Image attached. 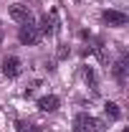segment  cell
I'll list each match as a JSON object with an SVG mask.
<instances>
[{
    "instance_id": "5",
    "label": "cell",
    "mask_w": 129,
    "mask_h": 132,
    "mask_svg": "<svg viewBox=\"0 0 129 132\" xmlns=\"http://www.w3.org/2000/svg\"><path fill=\"white\" fill-rule=\"evenodd\" d=\"M127 69H129V56L122 53V59L112 66V74H114V79H116L119 84H127Z\"/></svg>"
},
{
    "instance_id": "4",
    "label": "cell",
    "mask_w": 129,
    "mask_h": 132,
    "mask_svg": "<svg viewBox=\"0 0 129 132\" xmlns=\"http://www.w3.org/2000/svg\"><path fill=\"white\" fill-rule=\"evenodd\" d=\"M20 69H23V64H20L18 56H5V59H3V74H5V76L15 79L18 74H20Z\"/></svg>"
},
{
    "instance_id": "13",
    "label": "cell",
    "mask_w": 129,
    "mask_h": 132,
    "mask_svg": "<svg viewBox=\"0 0 129 132\" xmlns=\"http://www.w3.org/2000/svg\"><path fill=\"white\" fill-rule=\"evenodd\" d=\"M0 31H3V23H0Z\"/></svg>"
},
{
    "instance_id": "12",
    "label": "cell",
    "mask_w": 129,
    "mask_h": 132,
    "mask_svg": "<svg viewBox=\"0 0 129 132\" xmlns=\"http://www.w3.org/2000/svg\"><path fill=\"white\" fill-rule=\"evenodd\" d=\"M66 56H68V48L61 46V48H58V59H66Z\"/></svg>"
},
{
    "instance_id": "10",
    "label": "cell",
    "mask_w": 129,
    "mask_h": 132,
    "mask_svg": "<svg viewBox=\"0 0 129 132\" xmlns=\"http://www.w3.org/2000/svg\"><path fill=\"white\" fill-rule=\"evenodd\" d=\"M15 127H18V132H41L35 125H31V122H25V119H18L15 122Z\"/></svg>"
},
{
    "instance_id": "1",
    "label": "cell",
    "mask_w": 129,
    "mask_h": 132,
    "mask_svg": "<svg viewBox=\"0 0 129 132\" xmlns=\"http://www.w3.org/2000/svg\"><path fill=\"white\" fill-rule=\"evenodd\" d=\"M18 41H20L23 46H35V43L41 41L38 26H33V23H23V26H20V31H18Z\"/></svg>"
},
{
    "instance_id": "7",
    "label": "cell",
    "mask_w": 129,
    "mask_h": 132,
    "mask_svg": "<svg viewBox=\"0 0 129 132\" xmlns=\"http://www.w3.org/2000/svg\"><path fill=\"white\" fill-rule=\"evenodd\" d=\"M58 97L56 94H46V97H41L38 99V109H43V112H56L58 109Z\"/></svg>"
},
{
    "instance_id": "8",
    "label": "cell",
    "mask_w": 129,
    "mask_h": 132,
    "mask_svg": "<svg viewBox=\"0 0 129 132\" xmlns=\"http://www.w3.org/2000/svg\"><path fill=\"white\" fill-rule=\"evenodd\" d=\"M91 125H94V117L76 114V119H73V132H91Z\"/></svg>"
},
{
    "instance_id": "11",
    "label": "cell",
    "mask_w": 129,
    "mask_h": 132,
    "mask_svg": "<svg viewBox=\"0 0 129 132\" xmlns=\"http://www.w3.org/2000/svg\"><path fill=\"white\" fill-rule=\"evenodd\" d=\"M84 79H86V84L91 86V89H96V74H94V69H84Z\"/></svg>"
},
{
    "instance_id": "9",
    "label": "cell",
    "mask_w": 129,
    "mask_h": 132,
    "mask_svg": "<svg viewBox=\"0 0 129 132\" xmlns=\"http://www.w3.org/2000/svg\"><path fill=\"white\" fill-rule=\"evenodd\" d=\"M104 112H106V117H109V119H119V117H122L119 104H114V102H106V104H104Z\"/></svg>"
},
{
    "instance_id": "6",
    "label": "cell",
    "mask_w": 129,
    "mask_h": 132,
    "mask_svg": "<svg viewBox=\"0 0 129 132\" xmlns=\"http://www.w3.org/2000/svg\"><path fill=\"white\" fill-rule=\"evenodd\" d=\"M56 28H58V20H56V13H51V15L41 18L38 33H41V36H51V33H56Z\"/></svg>"
},
{
    "instance_id": "2",
    "label": "cell",
    "mask_w": 129,
    "mask_h": 132,
    "mask_svg": "<svg viewBox=\"0 0 129 132\" xmlns=\"http://www.w3.org/2000/svg\"><path fill=\"white\" fill-rule=\"evenodd\" d=\"M101 20H104L106 26H112V28H122V26L129 23V15L122 13V10H104V13H101Z\"/></svg>"
},
{
    "instance_id": "3",
    "label": "cell",
    "mask_w": 129,
    "mask_h": 132,
    "mask_svg": "<svg viewBox=\"0 0 129 132\" xmlns=\"http://www.w3.org/2000/svg\"><path fill=\"white\" fill-rule=\"evenodd\" d=\"M8 15L13 18L15 23H31V10H28V5H23V3H13V5L8 8Z\"/></svg>"
}]
</instances>
